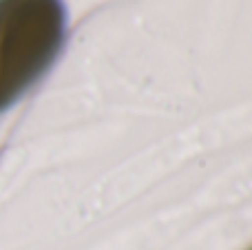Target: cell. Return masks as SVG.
I'll return each mask as SVG.
<instances>
[{
    "label": "cell",
    "mask_w": 252,
    "mask_h": 250,
    "mask_svg": "<svg viewBox=\"0 0 252 250\" xmlns=\"http://www.w3.org/2000/svg\"><path fill=\"white\" fill-rule=\"evenodd\" d=\"M62 42V0H0V111L47 73Z\"/></svg>",
    "instance_id": "6da1fadb"
}]
</instances>
